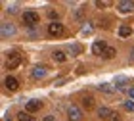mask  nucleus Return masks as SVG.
I'll return each instance as SVG.
<instances>
[{
	"label": "nucleus",
	"mask_w": 134,
	"mask_h": 121,
	"mask_svg": "<svg viewBox=\"0 0 134 121\" xmlns=\"http://www.w3.org/2000/svg\"><path fill=\"white\" fill-rule=\"evenodd\" d=\"M21 19H23V23H25V25L33 27V25H36V23H38V14H36V12H33V10H27V12H23Z\"/></svg>",
	"instance_id": "nucleus-1"
},
{
	"label": "nucleus",
	"mask_w": 134,
	"mask_h": 121,
	"mask_svg": "<svg viewBox=\"0 0 134 121\" xmlns=\"http://www.w3.org/2000/svg\"><path fill=\"white\" fill-rule=\"evenodd\" d=\"M48 35H50V37H62L63 35V25L59 21H52L50 25H48Z\"/></svg>",
	"instance_id": "nucleus-2"
},
{
	"label": "nucleus",
	"mask_w": 134,
	"mask_h": 121,
	"mask_svg": "<svg viewBox=\"0 0 134 121\" xmlns=\"http://www.w3.org/2000/svg\"><path fill=\"white\" fill-rule=\"evenodd\" d=\"M67 117H69V121H81V119H82V112H81V108H77V106H69V108H67Z\"/></svg>",
	"instance_id": "nucleus-3"
},
{
	"label": "nucleus",
	"mask_w": 134,
	"mask_h": 121,
	"mask_svg": "<svg viewBox=\"0 0 134 121\" xmlns=\"http://www.w3.org/2000/svg\"><path fill=\"white\" fill-rule=\"evenodd\" d=\"M19 64H21V56L19 54H10L8 60H6V69H15Z\"/></svg>",
	"instance_id": "nucleus-4"
},
{
	"label": "nucleus",
	"mask_w": 134,
	"mask_h": 121,
	"mask_svg": "<svg viewBox=\"0 0 134 121\" xmlns=\"http://www.w3.org/2000/svg\"><path fill=\"white\" fill-rule=\"evenodd\" d=\"M117 10L121 14H130V12H134V2H130V0H121L117 4Z\"/></svg>",
	"instance_id": "nucleus-5"
},
{
	"label": "nucleus",
	"mask_w": 134,
	"mask_h": 121,
	"mask_svg": "<svg viewBox=\"0 0 134 121\" xmlns=\"http://www.w3.org/2000/svg\"><path fill=\"white\" fill-rule=\"evenodd\" d=\"M115 88L117 90H130V81L126 79V77H117L115 79Z\"/></svg>",
	"instance_id": "nucleus-6"
},
{
	"label": "nucleus",
	"mask_w": 134,
	"mask_h": 121,
	"mask_svg": "<svg viewBox=\"0 0 134 121\" xmlns=\"http://www.w3.org/2000/svg\"><path fill=\"white\" fill-rule=\"evenodd\" d=\"M14 33H15V29H14V25H12V23H2V27H0V35H2V39L12 37Z\"/></svg>",
	"instance_id": "nucleus-7"
},
{
	"label": "nucleus",
	"mask_w": 134,
	"mask_h": 121,
	"mask_svg": "<svg viewBox=\"0 0 134 121\" xmlns=\"http://www.w3.org/2000/svg\"><path fill=\"white\" fill-rule=\"evenodd\" d=\"M40 108H42V102H40V100H29V102H27V112H29V113L38 112Z\"/></svg>",
	"instance_id": "nucleus-8"
},
{
	"label": "nucleus",
	"mask_w": 134,
	"mask_h": 121,
	"mask_svg": "<svg viewBox=\"0 0 134 121\" xmlns=\"http://www.w3.org/2000/svg\"><path fill=\"white\" fill-rule=\"evenodd\" d=\"M4 85H6V88H8V90H17V87H19V83H17L15 77H6Z\"/></svg>",
	"instance_id": "nucleus-9"
},
{
	"label": "nucleus",
	"mask_w": 134,
	"mask_h": 121,
	"mask_svg": "<svg viewBox=\"0 0 134 121\" xmlns=\"http://www.w3.org/2000/svg\"><path fill=\"white\" fill-rule=\"evenodd\" d=\"M46 67H44V65H36V67L33 69V77H35V79H42V77H44L46 75Z\"/></svg>",
	"instance_id": "nucleus-10"
},
{
	"label": "nucleus",
	"mask_w": 134,
	"mask_h": 121,
	"mask_svg": "<svg viewBox=\"0 0 134 121\" xmlns=\"http://www.w3.org/2000/svg\"><path fill=\"white\" fill-rule=\"evenodd\" d=\"M113 113H111V110L109 108H105V106H102V108H98V117L100 119H109Z\"/></svg>",
	"instance_id": "nucleus-11"
},
{
	"label": "nucleus",
	"mask_w": 134,
	"mask_h": 121,
	"mask_svg": "<svg viewBox=\"0 0 134 121\" xmlns=\"http://www.w3.org/2000/svg\"><path fill=\"white\" fill-rule=\"evenodd\" d=\"M130 35H132V27L130 25H121L119 27V37L126 39V37H130Z\"/></svg>",
	"instance_id": "nucleus-12"
},
{
	"label": "nucleus",
	"mask_w": 134,
	"mask_h": 121,
	"mask_svg": "<svg viewBox=\"0 0 134 121\" xmlns=\"http://www.w3.org/2000/svg\"><path fill=\"white\" fill-rule=\"evenodd\" d=\"M98 90H102V92H105V94H115V87H111V85H107V83H102L98 85Z\"/></svg>",
	"instance_id": "nucleus-13"
},
{
	"label": "nucleus",
	"mask_w": 134,
	"mask_h": 121,
	"mask_svg": "<svg viewBox=\"0 0 134 121\" xmlns=\"http://www.w3.org/2000/svg\"><path fill=\"white\" fill-rule=\"evenodd\" d=\"M105 48H107V46L103 44L102 40H96L94 46H92V52H94V54H103V50H105Z\"/></svg>",
	"instance_id": "nucleus-14"
},
{
	"label": "nucleus",
	"mask_w": 134,
	"mask_h": 121,
	"mask_svg": "<svg viewBox=\"0 0 134 121\" xmlns=\"http://www.w3.org/2000/svg\"><path fill=\"white\" fill-rule=\"evenodd\" d=\"M102 56L105 58V60H111V58H115V56H117V50H115L113 46H107L105 50H103V54H102Z\"/></svg>",
	"instance_id": "nucleus-15"
},
{
	"label": "nucleus",
	"mask_w": 134,
	"mask_h": 121,
	"mask_svg": "<svg viewBox=\"0 0 134 121\" xmlns=\"http://www.w3.org/2000/svg\"><path fill=\"white\" fill-rule=\"evenodd\" d=\"M82 106H84V110H92L94 108V98L92 96H82Z\"/></svg>",
	"instance_id": "nucleus-16"
},
{
	"label": "nucleus",
	"mask_w": 134,
	"mask_h": 121,
	"mask_svg": "<svg viewBox=\"0 0 134 121\" xmlns=\"http://www.w3.org/2000/svg\"><path fill=\"white\" fill-rule=\"evenodd\" d=\"M17 121H35V117L29 112H19L17 113Z\"/></svg>",
	"instance_id": "nucleus-17"
},
{
	"label": "nucleus",
	"mask_w": 134,
	"mask_h": 121,
	"mask_svg": "<svg viewBox=\"0 0 134 121\" xmlns=\"http://www.w3.org/2000/svg\"><path fill=\"white\" fill-rule=\"evenodd\" d=\"M52 58L56 60V62H65V60H67V56H65V52H62V50H56V52L52 54Z\"/></svg>",
	"instance_id": "nucleus-18"
},
{
	"label": "nucleus",
	"mask_w": 134,
	"mask_h": 121,
	"mask_svg": "<svg viewBox=\"0 0 134 121\" xmlns=\"http://www.w3.org/2000/svg\"><path fill=\"white\" fill-rule=\"evenodd\" d=\"M96 6H98V8H109V6H111V2H109V0H98V2H96Z\"/></svg>",
	"instance_id": "nucleus-19"
},
{
	"label": "nucleus",
	"mask_w": 134,
	"mask_h": 121,
	"mask_svg": "<svg viewBox=\"0 0 134 121\" xmlns=\"http://www.w3.org/2000/svg\"><path fill=\"white\" fill-rule=\"evenodd\" d=\"M125 110H126V112H134V102H132V100L125 102Z\"/></svg>",
	"instance_id": "nucleus-20"
},
{
	"label": "nucleus",
	"mask_w": 134,
	"mask_h": 121,
	"mask_svg": "<svg viewBox=\"0 0 134 121\" xmlns=\"http://www.w3.org/2000/svg\"><path fill=\"white\" fill-rule=\"evenodd\" d=\"M48 17H50L52 21H56V19H58V12H54V10H50V12H48Z\"/></svg>",
	"instance_id": "nucleus-21"
},
{
	"label": "nucleus",
	"mask_w": 134,
	"mask_h": 121,
	"mask_svg": "<svg viewBox=\"0 0 134 121\" xmlns=\"http://www.w3.org/2000/svg\"><path fill=\"white\" fill-rule=\"evenodd\" d=\"M81 50H82V48H81V46H77V44H75V46H71V52H73V54H79Z\"/></svg>",
	"instance_id": "nucleus-22"
},
{
	"label": "nucleus",
	"mask_w": 134,
	"mask_h": 121,
	"mask_svg": "<svg viewBox=\"0 0 134 121\" xmlns=\"http://www.w3.org/2000/svg\"><path fill=\"white\" fill-rule=\"evenodd\" d=\"M109 121H121V119H119V115H117V113H113V115L109 117Z\"/></svg>",
	"instance_id": "nucleus-23"
},
{
	"label": "nucleus",
	"mask_w": 134,
	"mask_h": 121,
	"mask_svg": "<svg viewBox=\"0 0 134 121\" xmlns=\"http://www.w3.org/2000/svg\"><path fill=\"white\" fill-rule=\"evenodd\" d=\"M44 121H58V119L54 117V115H46V117H44Z\"/></svg>",
	"instance_id": "nucleus-24"
},
{
	"label": "nucleus",
	"mask_w": 134,
	"mask_h": 121,
	"mask_svg": "<svg viewBox=\"0 0 134 121\" xmlns=\"http://www.w3.org/2000/svg\"><path fill=\"white\" fill-rule=\"evenodd\" d=\"M129 96H130V100L134 102V88H130V90H129Z\"/></svg>",
	"instance_id": "nucleus-25"
},
{
	"label": "nucleus",
	"mask_w": 134,
	"mask_h": 121,
	"mask_svg": "<svg viewBox=\"0 0 134 121\" xmlns=\"http://www.w3.org/2000/svg\"><path fill=\"white\" fill-rule=\"evenodd\" d=\"M6 121H10V119H6Z\"/></svg>",
	"instance_id": "nucleus-26"
}]
</instances>
